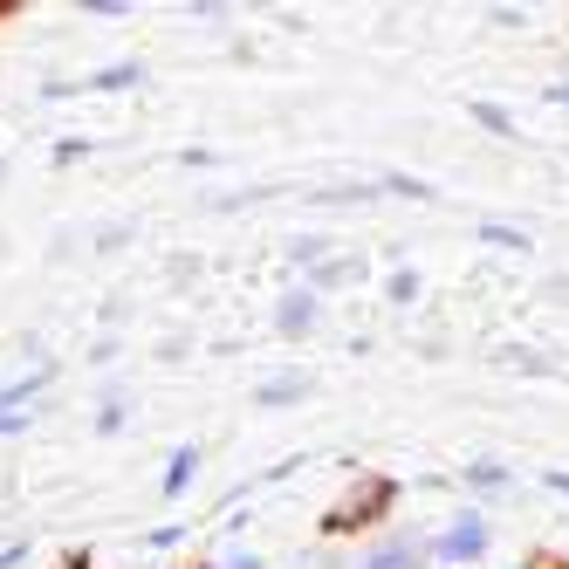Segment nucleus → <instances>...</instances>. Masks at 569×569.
<instances>
[{
	"label": "nucleus",
	"instance_id": "obj_1",
	"mask_svg": "<svg viewBox=\"0 0 569 569\" xmlns=\"http://www.w3.org/2000/svg\"><path fill=\"white\" fill-rule=\"evenodd\" d=\"M391 508H398V480H385V473H363V480H357V495H350L343 508H330V515H322V536H363V528H378Z\"/></svg>",
	"mask_w": 569,
	"mask_h": 569
},
{
	"label": "nucleus",
	"instance_id": "obj_2",
	"mask_svg": "<svg viewBox=\"0 0 569 569\" xmlns=\"http://www.w3.org/2000/svg\"><path fill=\"white\" fill-rule=\"evenodd\" d=\"M42 385H49V371H28V378H14V385H0V419H14Z\"/></svg>",
	"mask_w": 569,
	"mask_h": 569
},
{
	"label": "nucleus",
	"instance_id": "obj_3",
	"mask_svg": "<svg viewBox=\"0 0 569 569\" xmlns=\"http://www.w3.org/2000/svg\"><path fill=\"white\" fill-rule=\"evenodd\" d=\"M536 569H569V556H528Z\"/></svg>",
	"mask_w": 569,
	"mask_h": 569
},
{
	"label": "nucleus",
	"instance_id": "obj_4",
	"mask_svg": "<svg viewBox=\"0 0 569 569\" xmlns=\"http://www.w3.org/2000/svg\"><path fill=\"white\" fill-rule=\"evenodd\" d=\"M56 569H97V562H90V556H62Z\"/></svg>",
	"mask_w": 569,
	"mask_h": 569
},
{
	"label": "nucleus",
	"instance_id": "obj_5",
	"mask_svg": "<svg viewBox=\"0 0 569 569\" xmlns=\"http://www.w3.org/2000/svg\"><path fill=\"white\" fill-rule=\"evenodd\" d=\"M14 562H21V542H14V549H0V569H14Z\"/></svg>",
	"mask_w": 569,
	"mask_h": 569
},
{
	"label": "nucleus",
	"instance_id": "obj_6",
	"mask_svg": "<svg viewBox=\"0 0 569 569\" xmlns=\"http://www.w3.org/2000/svg\"><path fill=\"white\" fill-rule=\"evenodd\" d=\"M207 569H220V562H207Z\"/></svg>",
	"mask_w": 569,
	"mask_h": 569
}]
</instances>
